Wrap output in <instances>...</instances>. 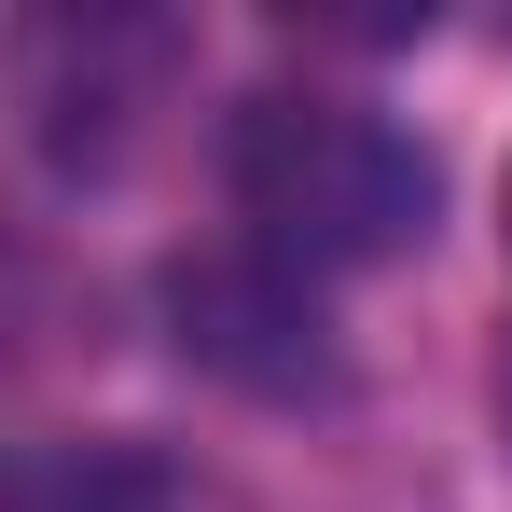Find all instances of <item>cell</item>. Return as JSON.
Listing matches in <instances>:
<instances>
[{
	"mask_svg": "<svg viewBox=\"0 0 512 512\" xmlns=\"http://www.w3.org/2000/svg\"><path fill=\"white\" fill-rule=\"evenodd\" d=\"M499 250H512V180H499Z\"/></svg>",
	"mask_w": 512,
	"mask_h": 512,
	"instance_id": "obj_5",
	"label": "cell"
},
{
	"mask_svg": "<svg viewBox=\"0 0 512 512\" xmlns=\"http://www.w3.org/2000/svg\"><path fill=\"white\" fill-rule=\"evenodd\" d=\"M222 194H236V250L305 277L333 305V277H374V263L429 250V208H443V167L374 111V97L333 84H263L236 125H222Z\"/></svg>",
	"mask_w": 512,
	"mask_h": 512,
	"instance_id": "obj_1",
	"label": "cell"
},
{
	"mask_svg": "<svg viewBox=\"0 0 512 512\" xmlns=\"http://www.w3.org/2000/svg\"><path fill=\"white\" fill-rule=\"evenodd\" d=\"M167 56H180V28H111V14H84V28H28V42H14V84H28V111H42V139L97 167V153L139 125L125 70L153 84Z\"/></svg>",
	"mask_w": 512,
	"mask_h": 512,
	"instance_id": "obj_3",
	"label": "cell"
},
{
	"mask_svg": "<svg viewBox=\"0 0 512 512\" xmlns=\"http://www.w3.org/2000/svg\"><path fill=\"white\" fill-rule=\"evenodd\" d=\"M0 512H180V457L139 429H0Z\"/></svg>",
	"mask_w": 512,
	"mask_h": 512,
	"instance_id": "obj_4",
	"label": "cell"
},
{
	"mask_svg": "<svg viewBox=\"0 0 512 512\" xmlns=\"http://www.w3.org/2000/svg\"><path fill=\"white\" fill-rule=\"evenodd\" d=\"M167 319H180V360L236 374V388H263V402L333 388V319H319V291L277 277V263H250L236 236L194 250V263H167Z\"/></svg>",
	"mask_w": 512,
	"mask_h": 512,
	"instance_id": "obj_2",
	"label": "cell"
}]
</instances>
